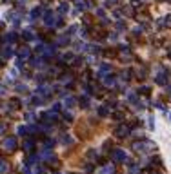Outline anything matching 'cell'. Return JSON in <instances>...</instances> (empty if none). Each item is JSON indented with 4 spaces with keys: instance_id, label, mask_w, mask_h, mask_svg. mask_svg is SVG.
<instances>
[{
    "instance_id": "5",
    "label": "cell",
    "mask_w": 171,
    "mask_h": 174,
    "mask_svg": "<svg viewBox=\"0 0 171 174\" xmlns=\"http://www.w3.org/2000/svg\"><path fill=\"white\" fill-rule=\"evenodd\" d=\"M20 56H22V58H27V56H29V51H27V49H22V51H20Z\"/></svg>"
},
{
    "instance_id": "1",
    "label": "cell",
    "mask_w": 171,
    "mask_h": 174,
    "mask_svg": "<svg viewBox=\"0 0 171 174\" xmlns=\"http://www.w3.org/2000/svg\"><path fill=\"white\" fill-rule=\"evenodd\" d=\"M15 138H9V140H6V143H4V145H6V149H9V151H13L15 149Z\"/></svg>"
},
{
    "instance_id": "4",
    "label": "cell",
    "mask_w": 171,
    "mask_h": 174,
    "mask_svg": "<svg viewBox=\"0 0 171 174\" xmlns=\"http://www.w3.org/2000/svg\"><path fill=\"white\" fill-rule=\"evenodd\" d=\"M117 132H118V136H124V134H128V129H126V127H120Z\"/></svg>"
},
{
    "instance_id": "3",
    "label": "cell",
    "mask_w": 171,
    "mask_h": 174,
    "mask_svg": "<svg viewBox=\"0 0 171 174\" xmlns=\"http://www.w3.org/2000/svg\"><path fill=\"white\" fill-rule=\"evenodd\" d=\"M100 174H113V167L109 165V167H106V169H102V172Z\"/></svg>"
},
{
    "instance_id": "2",
    "label": "cell",
    "mask_w": 171,
    "mask_h": 174,
    "mask_svg": "<svg viewBox=\"0 0 171 174\" xmlns=\"http://www.w3.org/2000/svg\"><path fill=\"white\" fill-rule=\"evenodd\" d=\"M115 158H117L118 161H124V160H126V154L120 152V151H117V152H115Z\"/></svg>"
}]
</instances>
